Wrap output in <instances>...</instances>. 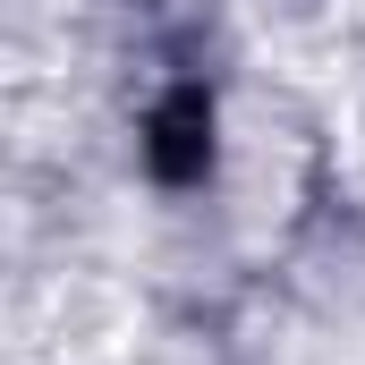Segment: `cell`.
<instances>
[{"label":"cell","instance_id":"6da1fadb","mask_svg":"<svg viewBox=\"0 0 365 365\" xmlns=\"http://www.w3.org/2000/svg\"><path fill=\"white\" fill-rule=\"evenodd\" d=\"M153 162H162V179H195V170L212 162V102L195 86L153 119Z\"/></svg>","mask_w":365,"mask_h":365}]
</instances>
